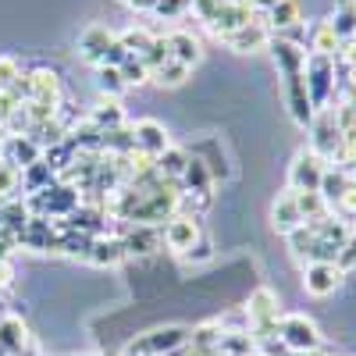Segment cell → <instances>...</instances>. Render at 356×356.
I'll return each mask as SVG.
<instances>
[{"label": "cell", "instance_id": "1", "mask_svg": "<svg viewBox=\"0 0 356 356\" xmlns=\"http://www.w3.org/2000/svg\"><path fill=\"white\" fill-rule=\"evenodd\" d=\"M303 82H307V93H310L314 111H328L332 100H339V93H335V86H339V61H335V57H324V54H307Z\"/></svg>", "mask_w": 356, "mask_h": 356}, {"label": "cell", "instance_id": "2", "mask_svg": "<svg viewBox=\"0 0 356 356\" xmlns=\"http://www.w3.org/2000/svg\"><path fill=\"white\" fill-rule=\"evenodd\" d=\"M278 339L285 342L289 353H314L321 349V328L307 317V314H285L278 321Z\"/></svg>", "mask_w": 356, "mask_h": 356}, {"label": "cell", "instance_id": "3", "mask_svg": "<svg viewBox=\"0 0 356 356\" xmlns=\"http://www.w3.org/2000/svg\"><path fill=\"white\" fill-rule=\"evenodd\" d=\"M161 239H164V246H168L171 253L186 257V253L203 239L200 218H193V214H175V218H168V221L161 225Z\"/></svg>", "mask_w": 356, "mask_h": 356}, {"label": "cell", "instance_id": "4", "mask_svg": "<svg viewBox=\"0 0 356 356\" xmlns=\"http://www.w3.org/2000/svg\"><path fill=\"white\" fill-rule=\"evenodd\" d=\"M339 143H342V129L335 125L332 111H317L314 122H310V146H307V150H314L324 164H328L332 154L339 150Z\"/></svg>", "mask_w": 356, "mask_h": 356}, {"label": "cell", "instance_id": "5", "mask_svg": "<svg viewBox=\"0 0 356 356\" xmlns=\"http://www.w3.org/2000/svg\"><path fill=\"white\" fill-rule=\"evenodd\" d=\"M321 175H324V161L314 150H300L289 164V189L292 193H317Z\"/></svg>", "mask_w": 356, "mask_h": 356}, {"label": "cell", "instance_id": "6", "mask_svg": "<svg viewBox=\"0 0 356 356\" xmlns=\"http://www.w3.org/2000/svg\"><path fill=\"white\" fill-rule=\"evenodd\" d=\"M250 22H257V15L250 11L246 0H225V4L218 8V15H214V22L207 25V29H211V36L225 40L232 33H239V29H246Z\"/></svg>", "mask_w": 356, "mask_h": 356}, {"label": "cell", "instance_id": "7", "mask_svg": "<svg viewBox=\"0 0 356 356\" xmlns=\"http://www.w3.org/2000/svg\"><path fill=\"white\" fill-rule=\"evenodd\" d=\"M118 239L125 246V257H150L164 246L161 228H154V225H125Z\"/></svg>", "mask_w": 356, "mask_h": 356}, {"label": "cell", "instance_id": "8", "mask_svg": "<svg viewBox=\"0 0 356 356\" xmlns=\"http://www.w3.org/2000/svg\"><path fill=\"white\" fill-rule=\"evenodd\" d=\"M43 157V146L33 136H4V146H0V161H8L11 168L25 171L33 168Z\"/></svg>", "mask_w": 356, "mask_h": 356}, {"label": "cell", "instance_id": "9", "mask_svg": "<svg viewBox=\"0 0 356 356\" xmlns=\"http://www.w3.org/2000/svg\"><path fill=\"white\" fill-rule=\"evenodd\" d=\"M132 136H136V150L146 154V157H161L171 146V136H168V129L157 122V118H143V122H136Z\"/></svg>", "mask_w": 356, "mask_h": 356}, {"label": "cell", "instance_id": "10", "mask_svg": "<svg viewBox=\"0 0 356 356\" xmlns=\"http://www.w3.org/2000/svg\"><path fill=\"white\" fill-rule=\"evenodd\" d=\"M285 100H289V114H292V122L300 125V129H310V122H314V114H317V111H314V104H310L307 82H303V72L285 79Z\"/></svg>", "mask_w": 356, "mask_h": 356}, {"label": "cell", "instance_id": "11", "mask_svg": "<svg viewBox=\"0 0 356 356\" xmlns=\"http://www.w3.org/2000/svg\"><path fill=\"white\" fill-rule=\"evenodd\" d=\"M342 271L335 264H303V289L310 296H317V300H324V296H332L339 285H342Z\"/></svg>", "mask_w": 356, "mask_h": 356}, {"label": "cell", "instance_id": "12", "mask_svg": "<svg viewBox=\"0 0 356 356\" xmlns=\"http://www.w3.org/2000/svg\"><path fill=\"white\" fill-rule=\"evenodd\" d=\"M189 154H193L207 171H211L214 182H228V178H232V164H228V157H225V150H221V143H218L214 136L203 139V143H193Z\"/></svg>", "mask_w": 356, "mask_h": 356}, {"label": "cell", "instance_id": "13", "mask_svg": "<svg viewBox=\"0 0 356 356\" xmlns=\"http://www.w3.org/2000/svg\"><path fill=\"white\" fill-rule=\"evenodd\" d=\"M111 43H114V33H111L107 25H86L82 36H79V57H82L86 65L100 68V65H104V54H107Z\"/></svg>", "mask_w": 356, "mask_h": 356}, {"label": "cell", "instance_id": "14", "mask_svg": "<svg viewBox=\"0 0 356 356\" xmlns=\"http://www.w3.org/2000/svg\"><path fill=\"white\" fill-rule=\"evenodd\" d=\"M221 43H225L228 50H235V54H257V50L271 47V29H267V25L260 22V15H257V22H250L246 29H239V33L225 36Z\"/></svg>", "mask_w": 356, "mask_h": 356}, {"label": "cell", "instance_id": "15", "mask_svg": "<svg viewBox=\"0 0 356 356\" xmlns=\"http://www.w3.org/2000/svg\"><path fill=\"white\" fill-rule=\"evenodd\" d=\"M260 22L271 29V36H282L289 29L303 25V4L300 0H282V4H275L267 15H260Z\"/></svg>", "mask_w": 356, "mask_h": 356}, {"label": "cell", "instance_id": "16", "mask_svg": "<svg viewBox=\"0 0 356 356\" xmlns=\"http://www.w3.org/2000/svg\"><path fill=\"white\" fill-rule=\"evenodd\" d=\"M168 47H171V57L178 65L186 68H196L200 57H203V43L196 33H189V29H175V33H168Z\"/></svg>", "mask_w": 356, "mask_h": 356}, {"label": "cell", "instance_id": "17", "mask_svg": "<svg viewBox=\"0 0 356 356\" xmlns=\"http://www.w3.org/2000/svg\"><path fill=\"white\" fill-rule=\"evenodd\" d=\"M271 57H275V65H278V72L289 79V75H300L303 72V61H307V50L303 47H296V43H289V40H282V36H271Z\"/></svg>", "mask_w": 356, "mask_h": 356}, {"label": "cell", "instance_id": "18", "mask_svg": "<svg viewBox=\"0 0 356 356\" xmlns=\"http://www.w3.org/2000/svg\"><path fill=\"white\" fill-rule=\"evenodd\" d=\"M271 225H275V232H278V235H289V232H296V228L303 225V218H300V207H296L292 189L278 193V200L271 203Z\"/></svg>", "mask_w": 356, "mask_h": 356}, {"label": "cell", "instance_id": "19", "mask_svg": "<svg viewBox=\"0 0 356 356\" xmlns=\"http://www.w3.org/2000/svg\"><path fill=\"white\" fill-rule=\"evenodd\" d=\"M93 267H114V264H122L125 260V246L118 235L104 232V235H93V246H89V257H86Z\"/></svg>", "mask_w": 356, "mask_h": 356}, {"label": "cell", "instance_id": "20", "mask_svg": "<svg viewBox=\"0 0 356 356\" xmlns=\"http://www.w3.org/2000/svg\"><path fill=\"white\" fill-rule=\"evenodd\" d=\"M29 346H33V339H29L25 321L22 317H0V349L8 356H22Z\"/></svg>", "mask_w": 356, "mask_h": 356}, {"label": "cell", "instance_id": "21", "mask_svg": "<svg viewBox=\"0 0 356 356\" xmlns=\"http://www.w3.org/2000/svg\"><path fill=\"white\" fill-rule=\"evenodd\" d=\"M353 186V175L346 171V168H335V164H324V175H321V186H317V193L324 196V203L335 211V203L346 196V189Z\"/></svg>", "mask_w": 356, "mask_h": 356}, {"label": "cell", "instance_id": "22", "mask_svg": "<svg viewBox=\"0 0 356 356\" xmlns=\"http://www.w3.org/2000/svg\"><path fill=\"white\" fill-rule=\"evenodd\" d=\"M342 47V40L335 36V29L328 18H321L310 25V33H307V54H324V57H335Z\"/></svg>", "mask_w": 356, "mask_h": 356}, {"label": "cell", "instance_id": "23", "mask_svg": "<svg viewBox=\"0 0 356 356\" xmlns=\"http://www.w3.org/2000/svg\"><path fill=\"white\" fill-rule=\"evenodd\" d=\"M154 168H157V175L164 178V182H178V178L186 175V168H189V150L171 143L161 157H154Z\"/></svg>", "mask_w": 356, "mask_h": 356}, {"label": "cell", "instance_id": "24", "mask_svg": "<svg viewBox=\"0 0 356 356\" xmlns=\"http://www.w3.org/2000/svg\"><path fill=\"white\" fill-rule=\"evenodd\" d=\"M89 122H93L100 132H111V129H122L125 125V111H122V100H111V97H100L97 107H89Z\"/></svg>", "mask_w": 356, "mask_h": 356}, {"label": "cell", "instance_id": "25", "mask_svg": "<svg viewBox=\"0 0 356 356\" xmlns=\"http://www.w3.org/2000/svg\"><path fill=\"white\" fill-rule=\"evenodd\" d=\"M33 100H47V104H61V75L54 68H33Z\"/></svg>", "mask_w": 356, "mask_h": 356}, {"label": "cell", "instance_id": "26", "mask_svg": "<svg viewBox=\"0 0 356 356\" xmlns=\"http://www.w3.org/2000/svg\"><path fill=\"white\" fill-rule=\"evenodd\" d=\"M154 40H157V33H150L146 25H129V29H122V33H118V43L125 47V54H129V57H139V61L150 54Z\"/></svg>", "mask_w": 356, "mask_h": 356}, {"label": "cell", "instance_id": "27", "mask_svg": "<svg viewBox=\"0 0 356 356\" xmlns=\"http://www.w3.org/2000/svg\"><path fill=\"white\" fill-rule=\"evenodd\" d=\"M221 335H225V332H221L218 321H203V324H196V328L189 332V349L200 353V356H211V353H218Z\"/></svg>", "mask_w": 356, "mask_h": 356}, {"label": "cell", "instance_id": "28", "mask_svg": "<svg viewBox=\"0 0 356 356\" xmlns=\"http://www.w3.org/2000/svg\"><path fill=\"white\" fill-rule=\"evenodd\" d=\"M342 43L356 40V0H335V15L328 18Z\"/></svg>", "mask_w": 356, "mask_h": 356}, {"label": "cell", "instance_id": "29", "mask_svg": "<svg viewBox=\"0 0 356 356\" xmlns=\"http://www.w3.org/2000/svg\"><path fill=\"white\" fill-rule=\"evenodd\" d=\"M97 89H100V97H111V100H122V97L129 93L122 72L111 68V65H100V68H97Z\"/></svg>", "mask_w": 356, "mask_h": 356}, {"label": "cell", "instance_id": "30", "mask_svg": "<svg viewBox=\"0 0 356 356\" xmlns=\"http://www.w3.org/2000/svg\"><path fill=\"white\" fill-rule=\"evenodd\" d=\"M292 196H296V207H300L303 225H307V221H321L324 214H332V207L324 203L321 193H292Z\"/></svg>", "mask_w": 356, "mask_h": 356}, {"label": "cell", "instance_id": "31", "mask_svg": "<svg viewBox=\"0 0 356 356\" xmlns=\"http://www.w3.org/2000/svg\"><path fill=\"white\" fill-rule=\"evenodd\" d=\"M218 356H253V335L250 332H225L218 342Z\"/></svg>", "mask_w": 356, "mask_h": 356}, {"label": "cell", "instance_id": "32", "mask_svg": "<svg viewBox=\"0 0 356 356\" xmlns=\"http://www.w3.org/2000/svg\"><path fill=\"white\" fill-rule=\"evenodd\" d=\"M89 246H93V235H82V232H61V243H57V253L65 257H89Z\"/></svg>", "mask_w": 356, "mask_h": 356}, {"label": "cell", "instance_id": "33", "mask_svg": "<svg viewBox=\"0 0 356 356\" xmlns=\"http://www.w3.org/2000/svg\"><path fill=\"white\" fill-rule=\"evenodd\" d=\"M189 72H193V68L178 65L175 57H171V61H164L157 72H150V82H157V86H168V89H171V86H182V82L189 79Z\"/></svg>", "mask_w": 356, "mask_h": 356}, {"label": "cell", "instance_id": "34", "mask_svg": "<svg viewBox=\"0 0 356 356\" xmlns=\"http://www.w3.org/2000/svg\"><path fill=\"white\" fill-rule=\"evenodd\" d=\"M18 189H22V171L0 161V200H18Z\"/></svg>", "mask_w": 356, "mask_h": 356}, {"label": "cell", "instance_id": "35", "mask_svg": "<svg viewBox=\"0 0 356 356\" xmlns=\"http://www.w3.org/2000/svg\"><path fill=\"white\" fill-rule=\"evenodd\" d=\"M118 72H122V79H125L129 89H132V86H143V82H150V68H146L139 57H125V61L118 65Z\"/></svg>", "mask_w": 356, "mask_h": 356}, {"label": "cell", "instance_id": "36", "mask_svg": "<svg viewBox=\"0 0 356 356\" xmlns=\"http://www.w3.org/2000/svg\"><path fill=\"white\" fill-rule=\"evenodd\" d=\"M150 15H157L164 22H182L189 15V0H157Z\"/></svg>", "mask_w": 356, "mask_h": 356}, {"label": "cell", "instance_id": "37", "mask_svg": "<svg viewBox=\"0 0 356 356\" xmlns=\"http://www.w3.org/2000/svg\"><path fill=\"white\" fill-rule=\"evenodd\" d=\"M164 61H171V47H168V36H161L157 33V40H154V47H150V54L143 57V65L150 68V72H157Z\"/></svg>", "mask_w": 356, "mask_h": 356}, {"label": "cell", "instance_id": "38", "mask_svg": "<svg viewBox=\"0 0 356 356\" xmlns=\"http://www.w3.org/2000/svg\"><path fill=\"white\" fill-rule=\"evenodd\" d=\"M22 75V65H18V57L11 54H0V93H8V89L15 86V79Z\"/></svg>", "mask_w": 356, "mask_h": 356}, {"label": "cell", "instance_id": "39", "mask_svg": "<svg viewBox=\"0 0 356 356\" xmlns=\"http://www.w3.org/2000/svg\"><path fill=\"white\" fill-rule=\"evenodd\" d=\"M335 267L342 275H349V271H356V232L349 235V239L339 246V253H335Z\"/></svg>", "mask_w": 356, "mask_h": 356}, {"label": "cell", "instance_id": "40", "mask_svg": "<svg viewBox=\"0 0 356 356\" xmlns=\"http://www.w3.org/2000/svg\"><path fill=\"white\" fill-rule=\"evenodd\" d=\"M221 4H225V0H189V15L196 22H203V25H211Z\"/></svg>", "mask_w": 356, "mask_h": 356}, {"label": "cell", "instance_id": "41", "mask_svg": "<svg viewBox=\"0 0 356 356\" xmlns=\"http://www.w3.org/2000/svg\"><path fill=\"white\" fill-rule=\"evenodd\" d=\"M211 257H214L211 243H207V239H200V243H196V246H193V250L182 257V260H186V264H203V260H211Z\"/></svg>", "mask_w": 356, "mask_h": 356}, {"label": "cell", "instance_id": "42", "mask_svg": "<svg viewBox=\"0 0 356 356\" xmlns=\"http://www.w3.org/2000/svg\"><path fill=\"white\" fill-rule=\"evenodd\" d=\"M246 4H250V11H253V15H267L275 4H282V0H246Z\"/></svg>", "mask_w": 356, "mask_h": 356}, {"label": "cell", "instance_id": "43", "mask_svg": "<svg viewBox=\"0 0 356 356\" xmlns=\"http://www.w3.org/2000/svg\"><path fill=\"white\" fill-rule=\"evenodd\" d=\"M15 282V267H11V260H0V289H8Z\"/></svg>", "mask_w": 356, "mask_h": 356}, {"label": "cell", "instance_id": "44", "mask_svg": "<svg viewBox=\"0 0 356 356\" xmlns=\"http://www.w3.org/2000/svg\"><path fill=\"white\" fill-rule=\"evenodd\" d=\"M125 4H129L132 11H146V15H150V11H154V4H157V0H125Z\"/></svg>", "mask_w": 356, "mask_h": 356}, {"label": "cell", "instance_id": "45", "mask_svg": "<svg viewBox=\"0 0 356 356\" xmlns=\"http://www.w3.org/2000/svg\"><path fill=\"white\" fill-rule=\"evenodd\" d=\"M292 356H332V353H324V349H314V353H292Z\"/></svg>", "mask_w": 356, "mask_h": 356}, {"label": "cell", "instance_id": "46", "mask_svg": "<svg viewBox=\"0 0 356 356\" xmlns=\"http://www.w3.org/2000/svg\"><path fill=\"white\" fill-rule=\"evenodd\" d=\"M353 232H356V221H353Z\"/></svg>", "mask_w": 356, "mask_h": 356}]
</instances>
